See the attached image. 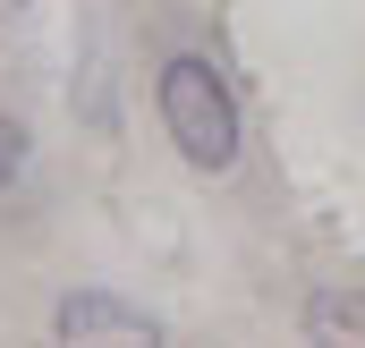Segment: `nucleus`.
Wrapping results in <instances>:
<instances>
[{"mask_svg": "<svg viewBox=\"0 0 365 348\" xmlns=\"http://www.w3.org/2000/svg\"><path fill=\"white\" fill-rule=\"evenodd\" d=\"M306 332L314 340H365V289H314L306 297Z\"/></svg>", "mask_w": 365, "mask_h": 348, "instance_id": "nucleus-3", "label": "nucleus"}, {"mask_svg": "<svg viewBox=\"0 0 365 348\" xmlns=\"http://www.w3.org/2000/svg\"><path fill=\"white\" fill-rule=\"evenodd\" d=\"M60 332L68 340H153V323L128 314L119 297H60Z\"/></svg>", "mask_w": 365, "mask_h": 348, "instance_id": "nucleus-2", "label": "nucleus"}, {"mask_svg": "<svg viewBox=\"0 0 365 348\" xmlns=\"http://www.w3.org/2000/svg\"><path fill=\"white\" fill-rule=\"evenodd\" d=\"M162 128L179 136V153L195 170H230L238 162V102L212 77V60H195V51L162 60Z\"/></svg>", "mask_w": 365, "mask_h": 348, "instance_id": "nucleus-1", "label": "nucleus"}, {"mask_svg": "<svg viewBox=\"0 0 365 348\" xmlns=\"http://www.w3.org/2000/svg\"><path fill=\"white\" fill-rule=\"evenodd\" d=\"M17 170H26V128H17V119H0V187H9Z\"/></svg>", "mask_w": 365, "mask_h": 348, "instance_id": "nucleus-4", "label": "nucleus"}]
</instances>
